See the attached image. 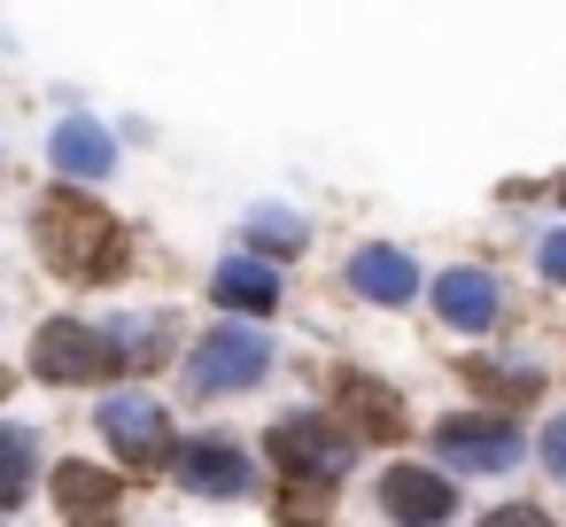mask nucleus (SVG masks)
<instances>
[{
  "instance_id": "1",
  "label": "nucleus",
  "mask_w": 566,
  "mask_h": 527,
  "mask_svg": "<svg viewBox=\"0 0 566 527\" xmlns=\"http://www.w3.org/2000/svg\"><path fill=\"white\" fill-rule=\"evenodd\" d=\"M32 233H40L48 272L71 280V287H102V280H117V272L133 264L125 225H117L94 194H78V187H55V194L32 210Z\"/></svg>"
},
{
  "instance_id": "2",
  "label": "nucleus",
  "mask_w": 566,
  "mask_h": 527,
  "mask_svg": "<svg viewBox=\"0 0 566 527\" xmlns=\"http://www.w3.org/2000/svg\"><path fill=\"white\" fill-rule=\"evenodd\" d=\"M264 450H272V465L287 473V488H326V481H342V473L357 465V434L334 426V419H311V411L272 419Z\"/></svg>"
},
{
  "instance_id": "3",
  "label": "nucleus",
  "mask_w": 566,
  "mask_h": 527,
  "mask_svg": "<svg viewBox=\"0 0 566 527\" xmlns=\"http://www.w3.org/2000/svg\"><path fill=\"white\" fill-rule=\"evenodd\" d=\"M272 365H280V357H272V341H264L256 326H210V334L195 341V357H187V388H195V396H241V388H256Z\"/></svg>"
},
{
  "instance_id": "4",
  "label": "nucleus",
  "mask_w": 566,
  "mask_h": 527,
  "mask_svg": "<svg viewBox=\"0 0 566 527\" xmlns=\"http://www.w3.org/2000/svg\"><path fill=\"white\" fill-rule=\"evenodd\" d=\"M32 372L55 380V388H78V380H109V372H125V365H117L109 334H94V326H78V318H48V326L32 334Z\"/></svg>"
},
{
  "instance_id": "5",
  "label": "nucleus",
  "mask_w": 566,
  "mask_h": 527,
  "mask_svg": "<svg viewBox=\"0 0 566 527\" xmlns=\"http://www.w3.org/2000/svg\"><path fill=\"white\" fill-rule=\"evenodd\" d=\"M94 426L109 434V450H117L133 473H156V465H171V426H164V403H156V396H140V388H117V396H102Z\"/></svg>"
},
{
  "instance_id": "6",
  "label": "nucleus",
  "mask_w": 566,
  "mask_h": 527,
  "mask_svg": "<svg viewBox=\"0 0 566 527\" xmlns=\"http://www.w3.org/2000/svg\"><path fill=\"white\" fill-rule=\"evenodd\" d=\"M434 457H442V465H465V473H512V465L527 457V442H520V426H512V419L458 411V419H442V426H434Z\"/></svg>"
},
{
  "instance_id": "7",
  "label": "nucleus",
  "mask_w": 566,
  "mask_h": 527,
  "mask_svg": "<svg viewBox=\"0 0 566 527\" xmlns=\"http://www.w3.org/2000/svg\"><path fill=\"white\" fill-rule=\"evenodd\" d=\"M326 403H334V426H357V434H373V442H403V434H411L403 396H396V388H380V380H373V372H357V365L326 372Z\"/></svg>"
},
{
  "instance_id": "8",
  "label": "nucleus",
  "mask_w": 566,
  "mask_h": 527,
  "mask_svg": "<svg viewBox=\"0 0 566 527\" xmlns=\"http://www.w3.org/2000/svg\"><path fill=\"white\" fill-rule=\"evenodd\" d=\"M380 512L396 527H442L458 512V488L434 473V465H388L380 473Z\"/></svg>"
},
{
  "instance_id": "9",
  "label": "nucleus",
  "mask_w": 566,
  "mask_h": 527,
  "mask_svg": "<svg viewBox=\"0 0 566 527\" xmlns=\"http://www.w3.org/2000/svg\"><path fill=\"white\" fill-rule=\"evenodd\" d=\"M55 512H63V527H117L125 488H117V473H102L86 457H63L55 465Z\"/></svg>"
},
{
  "instance_id": "10",
  "label": "nucleus",
  "mask_w": 566,
  "mask_h": 527,
  "mask_svg": "<svg viewBox=\"0 0 566 527\" xmlns=\"http://www.w3.org/2000/svg\"><path fill=\"white\" fill-rule=\"evenodd\" d=\"M179 481L202 488V496H218V504H233V496L256 488V465H249V450H233V442H187V450H179Z\"/></svg>"
},
{
  "instance_id": "11",
  "label": "nucleus",
  "mask_w": 566,
  "mask_h": 527,
  "mask_svg": "<svg viewBox=\"0 0 566 527\" xmlns=\"http://www.w3.org/2000/svg\"><path fill=\"white\" fill-rule=\"evenodd\" d=\"M434 310H442V326H458V334H489L496 310H504V287H496L489 272H442V280H434Z\"/></svg>"
},
{
  "instance_id": "12",
  "label": "nucleus",
  "mask_w": 566,
  "mask_h": 527,
  "mask_svg": "<svg viewBox=\"0 0 566 527\" xmlns=\"http://www.w3.org/2000/svg\"><path fill=\"white\" fill-rule=\"evenodd\" d=\"M48 156H55V171H63V179H109L117 140H109L94 117H63V125H55V140H48Z\"/></svg>"
},
{
  "instance_id": "13",
  "label": "nucleus",
  "mask_w": 566,
  "mask_h": 527,
  "mask_svg": "<svg viewBox=\"0 0 566 527\" xmlns=\"http://www.w3.org/2000/svg\"><path fill=\"white\" fill-rule=\"evenodd\" d=\"M210 295H218L226 310H241V318H272V310H280V272L256 264V256H226L218 280H210Z\"/></svg>"
},
{
  "instance_id": "14",
  "label": "nucleus",
  "mask_w": 566,
  "mask_h": 527,
  "mask_svg": "<svg viewBox=\"0 0 566 527\" xmlns=\"http://www.w3.org/2000/svg\"><path fill=\"white\" fill-rule=\"evenodd\" d=\"M349 287H357L365 303H411V295H419V272H411L403 249H380V241H373V249L349 256Z\"/></svg>"
},
{
  "instance_id": "15",
  "label": "nucleus",
  "mask_w": 566,
  "mask_h": 527,
  "mask_svg": "<svg viewBox=\"0 0 566 527\" xmlns=\"http://www.w3.org/2000/svg\"><path fill=\"white\" fill-rule=\"evenodd\" d=\"M32 473H40V442H32V426H0V504H24L32 496Z\"/></svg>"
},
{
  "instance_id": "16",
  "label": "nucleus",
  "mask_w": 566,
  "mask_h": 527,
  "mask_svg": "<svg viewBox=\"0 0 566 527\" xmlns=\"http://www.w3.org/2000/svg\"><path fill=\"white\" fill-rule=\"evenodd\" d=\"M458 372H465V388H473V396H489V403H512V411L543 396V372H504V365H489V357H465Z\"/></svg>"
},
{
  "instance_id": "17",
  "label": "nucleus",
  "mask_w": 566,
  "mask_h": 527,
  "mask_svg": "<svg viewBox=\"0 0 566 527\" xmlns=\"http://www.w3.org/2000/svg\"><path fill=\"white\" fill-rule=\"evenodd\" d=\"M249 241H256L264 256H295V249L311 241V225H303L295 210H280V202H256V210H249Z\"/></svg>"
},
{
  "instance_id": "18",
  "label": "nucleus",
  "mask_w": 566,
  "mask_h": 527,
  "mask_svg": "<svg viewBox=\"0 0 566 527\" xmlns=\"http://www.w3.org/2000/svg\"><path fill=\"white\" fill-rule=\"evenodd\" d=\"M318 512H326V488H287L280 496V527H318Z\"/></svg>"
},
{
  "instance_id": "19",
  "label": "nucleus",
  "mask_w": 566,
  "mask_h": 527,
  "mask_svg": "<svg viewBox=\"0 0 566 527\" xmlns=\"http://www.w3.org/2000/svg\"><path fill=\"white\" fill-rule=\"evenodd\" d=\"M535 264H543V280H558V287H566V225H558V233H543Z\"/></svg>"
},
{
  "instance_id": "20",
  "label": "nucleus",
  "mask_w": 566,
  "mask_h": 527,
  "mask_svg": "<svg viewBox=\"0 0 566 527\" xmlns=\"http://www.w3.org/2000/svg\"><path fill=\"white\" fill-rule=\"evenodd\" d=\"M543 465H551V481H566V419L543 426Z\"/></svg>"
},
{
  "instance_id": "21",
  "label": "nucleus",
  "mask_w": 566,
  "mask_h": 527,
  "mask_svg": "<svg viewBox=\"0 0 566 527\" xmlns=\"http://www.w3.org/2000/svg\"><path fill=\"white\" fill-rule=\"evenodd\" d=\"M481 527H551V519H543L535 504H504V512H489Z\"/></svg>"
},
{
  "instance_id": "22",
  "label": "nucleus",
  "mask_w": 566,
  "mask_h": 527,
  "mask_svg": "<svg viewBox=\"0 0 566 527\" xmlns=\"http://www.w3.org/2000/svg\"><path fill=\"white\" fill-rule=\"evenodd\" d=\"M0 396H9V365H0Z\"/></svg>"
},
{
  "instance_id": "23",
  "label": "nucleus",
  "mask_w": 566,
  "mask_h": 527,
  "mask_svg": "<svg viewBox=\"0 0 566 527\" xmlns=\"http://www.w3.org/2000/svg\"><path fill=\"white\" fill-rule=\"evenodd\" d=\"M558 202H566V179H558Z\"/></svg>"
}]
</instances>
